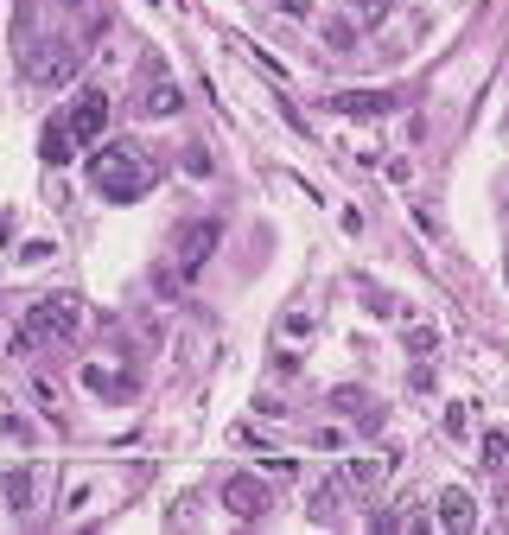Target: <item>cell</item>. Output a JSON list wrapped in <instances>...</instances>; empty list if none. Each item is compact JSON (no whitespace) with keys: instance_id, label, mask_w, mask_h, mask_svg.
Masks as SVG:
<instances>
[{"instance_id":"1","label":"cell","mask_w":509,"mask_h":535,"mask_svg":"<svg viewBox=\"0 0 509 535\" xmlns=\"http://www.w3.org/2000/svg\"><path fill=\"white\" fill-rule=\"evenodd\" d=\"M90 185L109 204H134V198H147V185H153V166H147V153H140L134 141H102L90 153Z\"/></svg>"},{"instance_id":"2","label":"cell","mask_w":509,"mask_h":535,"mask_svg":"<svg viewBox=\"0 0 509 535\" xmlns=\"http://www.w3.org/2000/svg\"><path fill=\"white\" fill-rule=\"evenodd\" d=\"M83 332V300L77 293H45V300H32V313L20 319V332H13V351H32V344H70Z\"/></svg>"},{"instance_id":"3","label":"cell","mask_w":509,"mask_h":535,"mask_svg":"<svg viewBox=\"0 0 509 535\" xmlns=\"http://www.w3.org/2000/svg\"><path fill=\"white\" fill-rule=\"evenodd\" d=\"M217 243H223L217 217H185L179 230H172V281H198L204 262L217 255Z\"/></svg>"},{"instance_id":"4","label":"cell","mask_w":509,"mask_h":535,"mask_svg":"<svg viewBox=\"0 0 509 535\" xmlns=\"http://www.w3.org/2000/svg\"><path fill=\"white\" fill-rule=\"evenodd\" d=\"M64 122H70V134H77V147H96L102 134H109V96H102V90H83V96L64 109Z\"/></svg>"},{"instance_id":"5","label":"cell","mask_w":509,"mask_h":535,"mask_svg":"<svg viewBox=\"0 0 509 535\" xmlns=\"http://www.w3.org/2000/svg\"><path fill=\"white\" fill-rule=\"evenodd\" d=\"M331 109L350 115V122H376V115L401 109V96L395 90H338V96H331Z\"/></svg>"},{"instance_id":"6","label":"cell","mask_w":509,"mask_h":535,"mask_svg":"<svg viewBox=\"0 0 509 535\" xmlns=\"http://www.w3.org/2000/svg\"><path fill=\"white\" fill-rule=\"evenodd\" d=\"M382 478H389V459H382V453H363V459H344V465H338V485H344L350 497H376Z\"/></svg>"},{"instance_id":"7","label":"cell","mask_w":509,"mask_h":535,"mask_svg":"<svg viewBox=\"0 0 509 535\" xmlns=\"http://www.w3.org/2000/svg\"><path fill=\"white\" fill-rule=\"evenodd\" d=\"M223 510L249 523V516H261V510H268V485H261L255 472H236L230 485H223Z\"/></svg>"},{"instance_id":"8","label":"cell","mask_w":509,"mask_h":535,"mask_svg":"<svg viewBox=\"0 0 509 535\" xmlns=\"http://www.w3.org/2000/svg\"><path fill=\"white\" fill-rule=\"evenodd\" d=\"M440 529L446 535H471V529H478V497H471L465 485H446L440 491Z\"/></svg>"},{"instance_id":"9","label":"cell","mask_w":509,"mask_h":535,"mask_svg":"<svg viewBox=\"0 0 509 535\" xmlns=\"http://www.w3.org/2000/svg\"><path fill=\"white\" fill-rule=\"evenodd\" d=\"M70 71H77V51L70 45H45V51H32V64H26V77H39V83H64Z\"/></svg>"},{"instance_id":"10","label":"cell","mask_w":509,"mask_h":535,"mask_svg":"<svg viewBox=\"0 0 509 535\" xmlns=\"http://www.w3.org/2000/svg\"><path fill=\"white\" fill-rule=\"evenodd\" d=\"M0 497H7V510H13V516H26V510H32V497H39V472H32V465H13V472L0 478Z\"/></svg>"},{"instance_id":"11","label":"cell","mask_w":509,"mask_h":535,"mask_svg":"<svg viewBox=\"0 0 509 535\" xmlns=\"http://www.w3.org/2000/svg\"><path fill=\"white\" fill-rule=\"evenodd\" d=\"M70 153H77V134H70V122H64V115H51V122H45V134H39V160H45V166H64Z\"/></svg>"},{"instance_id":"12","label":"cell","mask_w":509,"mask_h":535,"mask_svg":"<svg viewBox=\"0 0 509 535\" xmlns=\"http://www.w3.org/2000/svg\"><path fill=\"white\" fill-rule=\"evenodd\" d=\"M83 389H90V395H115V402H128V395H134L128 376H115V370H102V364H83Z\"/></svg>"},{"instance_id":"13","label":"cell","mask_w":509,"mask_h":535,"mask_svg":"<svg viewBox=\"0 0 509 535\" xmlns=\"http://www.w3.org/2000/svg\"><path fill=\"white\" fill-rule=\"evenodd\" d=\"M185 109V96L172 90V83H153L147 96H140V115H179Z\"/></svg>"},{"instance_id":"14","label":"cell","mask_w":509,"mask_h":535,"mask_svg":"<svg viewBox=\"0 0 509 535\" xmlns=\"http://www.w3.org/2000/svg\"><path fill=\"white\" fill-rule=\"evenodd\" d=\"M401 338H408V351H414V357H433V351H440V332H433V325H408Z\"/></svg>"},{"instance_id":"15","label":"cell","mask_w":509,"mask_h":535,"mask_svg":"<svg viewBox=\"0 0 509 535\" xmlns=\"http://www.w3.org/2000/svg\"><path fill=\"white\" fill-rule=\"evenodd\" d=\"M338 478H325V491H312V516H319V523H331V516H338Z\"/></svg>"},{"instance_id":"16","label":"cell","mask_w":509,"mask_h":535,"mask_svg":"<svg viewBox=\"0 0 509 535\" xmlns=\"http://www.w3.org/2000/svg\"><path fill=\"white\" fill-rule=\"evenodd\" d=\"M484 465L490 472H509V434H484Z\"/></svg>"},{"instance_id":"17","label":"cell","mask_w":509,"mask_h":535,"mask_svg":"<svg viewBox=\"0 0 509 535\" xmlns=\"http://www.w3.org/2000/svg\"><path fill=\"white\" fill-rule=\"evenodd\" d=\"M325 45L331 51H350V45H357V26H350V20H325Z\"/></svg>"},{"instance_id":"18","label":"cell","mask_w":509,"mask_h":535,"mask_svg":"<svg viewBox=\"0 0 509 535\" xmlns=\"http://www.w3.org/2000/svg\"><path fill=\"white\" fill-rule=\"evenodd\" d=\"M268 7L280 13V20H293V26H300V20H312V0H268Z\"/></svg>"},{"instance_id":"19","label":"cell","mask_w":509,"mask_h":535,"mask_svg":"<svg viewBox=\"0 0 509 535\" xmlns=\"http://www.w3.org/2000/svg\"><path fill=\"white\" fill-rule=\"evenodd\" d=\"M465 427H471V408H465V402H452V408H446V434H452V440H465Z\"/></svg>"},{"instance_id":"20","label":"cell","mask_w":509,"mask_h":535,"mask_svg":"<svg viewBox=\"0 0 509 535\" xmlns=\"http://www.w3.org/2000/svg\"><path fill=\"white\" fill-rule=\"evenodd\" d=\"M312 446H325V453H338V446H344V427H319V434H312Z\"/></svg>"},{"instance_id":"21","label":"cell","mask_w":509,"mask_h":535,"mask_svg":"<svg viewBox=\"0 0 509 535\" xmlns=\"http://www.w3.org/2000/svg\"><path fill=\"white\" fill-rule=\"evenodd\" d=\"M280 332H287V338H306L312 319H306V313H287V319H280Z\"/></svg>"},{"instance_id":"22","label":"cell","mask_w":509,"mask_h":535,"mask_svg":"<svg viewBox=\"0 0 509 535\" xmlns=\"http://www.w3.org/2000/svg\"><path fill=\"white\" fill-rule=\"evenodd\" d=\"M350 7H357V13H363V20H382V13H389V7H395V0H350Z\"/></svg>"},{"instance_id":"23","label":"cell","mask_w":509,"mask_h":535,"mask_svg":"<svg viewBox=\"0 0 509 535\" xmlns=\"http://www.w3.org/2000/svg\"><path fill=\"white\" fill-rule=\"evenodd\" d=\"M0 434H7V440H32V427L20 421V414H7V421H0Z\"/></svg>"},{"instance_id":"24","label":"cell","mask_w":509,"mask_h":535,"mask_svg":"<svg viewBox=\"0 0 509 535\" xmlns=\"http://www.w3.org/2000/svg\"><path fill=\"white\" fill-rule=\"evenodd\" d=\"M0 249H7V217H0Z\"/></svg>"}]
</instances>
